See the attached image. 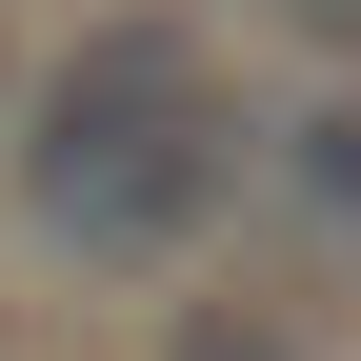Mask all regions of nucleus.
I'll list each match as a JSON object with an SVG mask.
<instances>
[{
    "label": "nucleus",
    "instance_id": "obj_1",
    "mask_svg": "<svg viewBox=\"0 0 361 361\" xmlns=\"http://www.w3.org/2000/svg\"><path fill=\"white\" fill-rule=\"evenodd\" d=\"M241 161L261 141H241V101H221V61L180 20H80L61 80H40V121H20V221L61 261H101V281H161L241 201Z\"/></svg>",
    "mask_w": 361,
    "mask_h": 361
},
{
    "label": "nucleus",
    "instance_id": "obj_2",
    "mask_svg": "<svg viewBox=\"0 0 361 361\" xmlns=\"http://www.w3.org/2000/svg\"><path fill=\"white\" fill-rule=\"evenodd\" d=\"M241 180H281V221L322 261H361V101H322V121H281V161H241Z\"/></svg>",
    "mask_w": 361,
    "mask_h": 361
},
{
    "label": "nucleus",
    "instance_id": "obj_3",
    "mask_svg": "<svg viewBox=\"0 0 361 361\" xmlns=\"http://www.w3.org/2000/svg\"><path fill=\"white\" fill-rule=\"evenodd\" d=\"M281 20H301V40H361V0H281Z\"/></svg>",
    "mask_w": 361,
    "mask_h": 361
}]
</instances>
